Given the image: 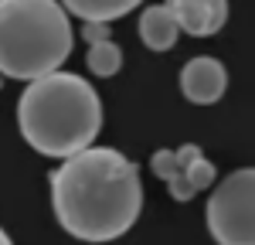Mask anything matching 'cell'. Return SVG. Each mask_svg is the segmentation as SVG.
I'll return each instance as SVG.
<instances>
[{"label":"cell","instance_id":"cell-2","mask_svg":"<svg viewBox=\"0 0 255 245\" xmlns=\"http://www.w3.org/2000/svg\"><path fill=\"white\" fill-rule=\"evenodd\" d=\"M17 126L20 136L41 157H72L102 129V99L75 72H48L31 79L17 99Z\"/></svg>","mask_w":255,"mask_h":245},{"label":"cell","instance_id":"cell-13","mask_svg":"<svg viewBox=\"0 0 255 245\" xmlns=\"http://www.w3.org/2000/svg\"><path fill=\"white\" fill-rule=\"evenodd\" d=\"M113 34V27L106 24V20H85L82 24V38L89 41V44H96V41H109Z\"/></svg>","mask_w":255,"mask_h":245},{"label":"cell","instance_id":"cell-14","mask_svg":"<svg viewBox=\"0 0 255 245\" xmlns=\"http://www.w3.org/2000/svg\"><path fill=\"white\" fill-rule=\"evenodd\" d=\"M174 153H177V163H180V167H187L194 157H201V146H194V143H184V146H177Z\"/></svg>","mask_w":255,"mask_h":245},{"label":"cell","instance_id":"cell-9","mask_svg":"<svg viewBox=\"0 0 255 245\" xmlns=\"http://www.w3.org/2000/svg\"><path fill=\"white\" fill-rule=\"evenodd\" d=\"M85 61L92 68V75L109 79V75H116L119 68H123V51H119V44H113V41H96V44H89Z\"/></svg>","mask_w":255,"mask_h":245},{"label":"cell","instance_id":"cell-12","mask_svg":"<svg viewBox=\"0 0 255 245\" xmlns=\"http://www.w3.org/2000/svg\"><path fill=\"white\" fill-rule=\"evenodd\" d=\"M167 187H170V198H174V201H191L197 194V187L191 184V177H187L184 170H177L174 177L167 181Z\"/></svg>","mask_w":255,"mask_h":245},{"label":"cell","instance_id":"cell-7","mask_svg":"<svg viewBox=\"0 0 255 245\" xmlns=\"http://www.w3.org/2000/svg\"><path fill=\"white\" fill-rule=\"evenodd\" d=\"M177 34H180V24H177L174 10L167 3H153L139 14V41L153 51H170L177 44Z\"/></svg>","mask_w":255,"mask_h":245},{"label":"cell","instance_id":"cell-15","mask_svg":"<svg viewBox=\"0 0 255 245\" xmlns=\"http://www.w3.org/2000/svg\"><path fill=\"white\" fill-rule=\"evenodd\" d=\"M0 245H10V235H7L3 228H0Z\"/></svg>","mask_w":255,"mask_h":245},{"label":"cell","instance_id":"cell-1","mask_svg":"<svg viewBox=\"0 0 255 245\" xmlns=\"http://www.w3.org/2000/svg\"><path fill=\"white\" fill-rule=\"evenodd\" d=\"M48 184L58 225L82 242H113L143 211L136 163L113 146H85L65 157Z\"/></svg>","mask_w":255,"mask_h":245},{"label":"cell","instance_id":"cell-6","mask_svg":"<svg viewBox=\"0 0 255 245\" xmlns=\"http://www.w3.org/2000/svg\"><path fill=\"white\" fill-rule=\"evenodd\" d=\"M167 7L191 38H211L228 20V0H167Z\"/></svg>","mask_w":255,"mask_h":245},{"label":"cell","instance_id":"cell-4","mask_svg":"<svg viewBox=\"0 0 255 245\" xmlns=\"http://www.w3.org/2000/svg\"><path fill=\"white\" fill-rule=\"evenodd\" d=\"M204 218L221 245H255V167H242L218 184Z\"/></svg>","mask_w":255,"mask_h":245},{"label":"cell","instance_id":"cell-11","mask_svg":"<svg viewBox=\"0 0 255 245\" xmlns=\"http://www.w3.org/2000/svg\"><path fill=\"white\" fill-rule=\"evenodd\" d=\"M150 170L157 174L160 181H170L177 170H180V163H177V153H174V150H157V153L150 157Z\"/></svg>","mask_w":255,"mask_h":245},{"label":"cell","instance_id":"cell-3","mask_svg":"<svg viewBox=\"0 0 255 245\" xmlns=\"http://www.w3.org/2000/svg\"><path fill=\"white\" fill-rule=\"evenodd\" d=\"M72 20L61 0H0V75L31 82L72 55Z\"/></svg>","mask_w":255,"mask_h":245},{"label":"cell","instance_id":"cell-8","mask_svg":"<svg viewBox=\"0 0 255 245\" xmlns=\"http://www.w3.org/2000/svg\"><path fill=\"white\" fill-rule=\"evenodd\" d=\"M68 14H75L82 20H116L129 10H136L143 0H61Z\"/></svg>","mask_w":255,"mask_h":245},{"label":"cell","instance_id":"cell-10","mask_svg":"<svg viewBox=\"0 0 255 245\" xmlns=\"http://www.w3.org/2000/svg\"><path fill=\"white\" fill-rule=\"evenodd\" d=\"M180 170H184V174H187V177H191V184H194L197 191H208V187H211V184H215V177H218L215 163L208 160V157H204V153H201V157H194V160L187 163V167H180Z\"/></svg>","mask_w":255,"mask_h":245},{"label":"cell","instance_id":"cell-5","mask_svg":"<svg viewBox=\"0 0 255 245\" xmlns=\"http://www.w3.org/2000/svg\"><path fill=\"white\" fill-rule=\"evenodd\" d=\"M228 89V68L211 55H197L180 68V92L194 106H211Z\"/></svg>","mask_w":255,"mask_h":245}]
</instances>
